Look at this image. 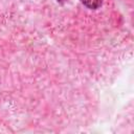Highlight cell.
Here are the masks:
<instances>
[{
    "label": "cell",
    "mask_w": 134,
    "mask_h": 134,
    "mask_svg": "<svg viewBox=\"0 0 134 134\" xmlns=\"http://www.w3.org/2000/svg\"><path fill=\"white\" fill-rule=\"evenodd\" d=\"M81 2L90 9H96L102 4V0H81Z\"/></svg>",
    "instance_id": "obj_1"
}]
</instances>
